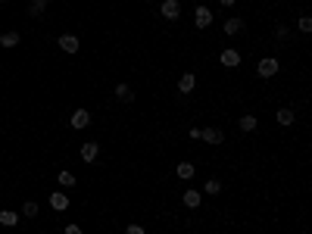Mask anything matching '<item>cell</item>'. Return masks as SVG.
Returning a JSON list of instances; mask_svg holds the SVG:
<instances>
[{
	"label": "cell",
	"mask_w": 312,
	"mask_h": 234,
	"mask_svg": "<svg viewBox=\"0 0 312 234\" xmlns=\"http://www.w3.org/2000/svg\"><path fill=\"white\" fill-rule=\"evenodd\" d=\"M116 100H122V103H131L134 100V91L128 85H116Z\"/></svg>",
	"instance_id": "17"
},
{
	"label": "cell",
	"mask_w": 312,
	"mask_h": 234,
	"mask_svg": "<svg viewBox=\"0 0 312 234\" xmlns=\"http://www.w3.org/2000/svg\"><path fill=\"white\" fill-rule=\"evenodd\" d=\"M218 3H222V6H234V3H238V0H218Z\"/></svg>",
	"instance_id": "27"
},
{
	"label": "cell",
	"mask_w": 312,
	"mask_h": 234,
	"mask_svg": "<svg viewBox=\"0 0 312 234\" xmlns=\"http://www.w3.org/2000/svg\"><path fill=\"white\" fill-rule=\"evenodd\" d=\"M50 210H56V212H66V210H69V194H63V190L50 194Z\"/></svg>",
	"instance_id": "10"
},
{
	"label": "cell",
	"mask_w": 312,
	"mask_h": 234,
	"mask_svg": "<svg viewBox=\"0 0 312 234\" xmlns=\"http://www.w3.org/2000/svg\"><path fill=\"white\" fill-rule=\"evenodd\" d=\"M200 140H206V144H225V131L222 128H213V125H209V128H200Z\"/></svg>",
	"instance_id": "6"
},
{
	"label": "cell",
	"mask_w": 312,
	"mask_h": 234,
	"mask_svg": "<svg viewBox=\"0 0 312 234\" xmlns=\"http://www.w3.org/2000/svg\"><path fill=\"white\" fill-rule=\"evenodd\" d=\"M193 88H197V75H193V72H184L181 78H178V91H181V94H191Z\"/></svg>",
	"instance_id": "14"
},
{
	"label": "cell",
	"mask_w": 312,
	"mask_h": 234,
	"mask_svg": "<svg viewBox=\"0 0 312 234\" xmlns=\"http://www.w3.org/2000/svg\"><path fill=\"white\" fill-rule=\"evenodd\" d=\"M275 35H278V41H288V35H290V31H288V25H278V31H275Z\"/></svg>",
	"instance_id": "24"
},
{
	"label": "cell",
	"mask_w": 312,
	"mask_h": 234,
	"mask_svg": "<svg viewBox=\"0 0 312 234\" xmlns=\"http://www.w3.org/2000/svg\"><path fill=\"white\" fill-rule=\"evenodd\" d=\"M0 225H3V228H16V225H19V212L3 210V212H0Z\"/></svg>",
	"instance_id": "16"
},
{
	"label": "cell",
	"mask_w": 312,
	"mask_h": 234,
	"mask_svg": "<svg viewBox=\"0 0 312 234\" xmlns=\"http://www.w3.org/2000/svg\"><path fill=\"white\" fill-rule=\"evenodd\" d=\"M66 234H84V231L78 228V225H72V222H69V225H66Z\"/></svg>",
	"instance_id": "25"
},
{
	"label": "cell",
	"mask_w": 312,
	"mask_h": 234,
	"mask_svg": "<svg viewBox=\"0 0 312 234\" xmlns=\"http://www.w3.org/2000/svg\"><path fill=\"white\" fill-rule=\"evenodd\" d=\"M159 13H163V19L175 22V19H181V3L178 0H163V3H159Z\"/></svg>",
	"instance_id": "3"
},
{
	"label": "cell",
	"mask_w": 312,
	"mask_h": 234,
	"mask_svg": "<svg viewBox=\"0 0 312 234\" xmlns=\"http://www.w3.org/2000/svg\"><path fill=\"white\" fill-rule=\"evenodd\" d=\"M175 175H178V178H181V181H191V178H193V175H197V165H193L191 160H181L178 165H175Z\"/></svg>",
	"instance_id": "9"
},
{
	"label": "cell",
	"mask_w": 312,
	"mask_h": 234,
	"mask_svg": "<svg viewBox=\"0 0 312 234\" xmlns=\"http://www.w3.org/2000/svg\"><path fill=\"white\" fill-rule=\"evenodd\" d=\"M56 178H60V185H63V187H75V175H72L69 169H63L60 175H56Z\"/></svg>",
	"instance_id": "21"
},
{
	"label": "cell",
	"mask_w": 312,
	"mask_h": 234,
	"mask_svg": "<svg viewBox=\"0 0 312 234\" xmlns=\"http://www.w3.org/2000/svg\"><path fill=\"white\" fill-rule=\"evenodd\" d=\"M213 10H209V6H197V10H193V25H197V28H209V25H213Z\"/></svg>",
	"instance_id": "5"
},
{
	"label": "cell",
	"mask_w": 312,
	"mask_h": 234,
	"mask_svg": "<svg viewBox=\"0 0 312 234\" xmlns=\"http://www.w3.org/2000/svg\"><path fill=\"white\" fill-rule=\"evenodd\" d=\"M278 72H281V63H278L275 56H263V60L256 63V75H259V78H275Z\"/></svg>",
	"instance_id": "1"
},
{
	"label": "cell",
	"mask_w": 312,
	"mask_h": 234,
	"mask_svg": "<svg viewBox=\"0 0 312 234\" xmlns=\"http://www.w3.org/2000/svg\"><path fill=\"white\" fill-rule=\"evenodd\" d=\"M56 44H60V50H63V53H78L81 41L75 38V35H60V38H56Z\"/></svg>",
	"instance_id": "8"
},
{
	"label": "cell",
	"mask_w": 312,
	"mask_h": 234,
	"mask_svg": "<svg viewBox=\"0 0 312 234\" xmlns=\"http://www.w3.org/2000/svg\"><path fill=\"white\" fill-rule=\"evenodd\" d=\"M275 122H278V125H284V128H290V125L297 122V116H293L290 106H281V110L275 113Z\"/></svg>",
	"instance_id": "12"
},
{
	"label": "cell",
	"mask_w": 312,
	"mask_h": 234,
	"mask_svg": "<svg viewBox=\"0 0 312 234\" xmlns=\"http://www.w3.org/2000/svg\"><path fill=\"white\" fill-rule=\"evenodd\" d=\"M69 125H72V128H75V131H81V128H88V125H91V113H88V110H84V106H78V110H75V113L69 116Z\"/></svg>",
	"instance_id": "4"
},
{
	"label": "cell",
	"mask_w": 312,
	"mask_h": 234,
	"mask_svg": "<svg viewBox=\"0 0 312 234\" xmlns=\"http://www.w3.org/2000/svg\"><path fill=\"white\" fill-rule=\"evenodd\" d=\"M240 60H243V56H240V50H234V47H225L222 53H218V63H222L225 69H238Z\"/></svg>",
	"instance_id": "2"
},
{
	"label": "cell",
	"mask_w": 312,
	"mask_h": 234,
	"mask_svg": "<svg viewBox=\"0 0 312 234\" xmlns=\"http://www.w3.org/2000/svg\"><path fill=\"white\" fill-rule=\"evenodd\" d=\"M203 194H209V197H218V194H222V181H218V178H209L206 185H203Z\"/></svg>",
	"instance_id": "19"
},
{
	"label": "cell",
	"mask_w": 312,
	"mask_h": 234,
	"mask_svg": "<svg viewBox=\"0 0 312 234\" xmlns=\"http://www.w3.org/2000/svg\"><path fill=\"white\" fill-rule=\"evenodd\" d=\"M125 234H147V228H144V225H138V222H131L128 228H125Z\"/></svg>",
	"instance_id": "23"
},
{
	"label": "cell",
	"mask_w": 312,
	"mask_h": 234,
	"mask_svg": "<svg viewBox=\"0 0 312 234\" xmlns=\"http://www.w3.org/2000/svg\"><path fill=\"white\" fill-rule=\"evenodd\" d=\"M0 3H10V0H0Z\"/></svg>",
	"instance_id": "28"
},
{
	"label": "cell",
	"mask_w": 312,
	"mask_h": 234,
	"mask_svg": "<svg viewBox=\"0 0 312 234\" xmlns=\"http://www.w3.org/2000/svg\"><path fill=\"white\" fill-rule=\"evenodd\" d=\"M243 25H247V22H243L240 19V16H231V19H225V35H240V31H243Z\"/></svg>",
	"instance_id": "13"
},
{
	"label": "cell",
	"mask_w": 312,
	"mask_h": 234,
	"mask_svg": "<svg viewBox=\"0 0 312 234\" xmlns=\"http://www.w3.org/2000/svg\"><path fill=\"white\" fill-rule=\"evenodd\" d=\"M22 215H25V219H35V215H38V203H35V200H28V203L22 206Z\"/></svg>",
	"instance_id": "22"
},
{
	"label": "cell",
	"mask_w": 312,
	"mask_h": 234,
	"mask_svg": "<svg viewBox=\"0 0 312 234\" xmlns=\"http://www.w3.org/2000/svg\"><path fill=\"white\" fill-rule=\"evenodd\" d=\"M181 203L188 206V210H200V203H203V190H184L181 194Z\"/></svg>",
	"instance_id": "7"
},
{
	"label": "cell",
	"mask_w": 312,
	"mask_h": 234,
	"mask_svg": "<svg viewBox=\"0 0 312 234\" xmlns=\"http://www.w3.org/2000/svg\"><path fill=\"white\" fill-rule=\"evenodd\" d=\"M0 10H3V3H0Z\"/></svg>",
	"instance_id": "29"
},
{
	"label": "cell",
	"mask_w": 312,
	"mask_h": 234,
	"mask_svg": "<svg viewBox=\"0 0 312 234\" xmlns=\"http://www.w3.org/2000/svg\"><path fill=\"white\" fill-rule=\"evenodd\" d=\"M238 125H240V131H247V135H250V131H256V116H240V119H238Z\"/></svg>",
	"instance_id": "18"
},
{
	"label": "cell",
	"mask_w": 312,
	"mask_h": 234,
	"mask_svg": "<svg viewBox=\"0 0 312 234\" xmlns=\"http://www.w3.org/2000/svg\"><path fill=\"white\" fill-rule=\"evenodd\" d=\"M31 3H35V6H41V10H44V6L50 3V0H31Z\"/></svg>",
	"instance_id": "26"
},
{
	"label": "cell",
	"mask_w": 312,
	"mask_h": 234,
	"mask_svg": "<svg viewBox=\"0 0 312 234\" xmlns=\"http://www.w3.org/2000/svg\"><path fill=\"white\" fill-rule=\"evenodd\" d=\"M297 28L303 31V35H309V31H312V16H306V13H303L300 19H297Z\"/></svg>",
	"instance_id": "20"
},
{
	"label": "cell",
	"mask_w": 312,
	"mask_h": 234,
	"mask_svg": "<svg viewBox=\"0 0 312 234\" xmlns=\"http://www.w3.org/2000/svg\"><path fill=\"white\" fill-rule=\"evenodd\" d=\"M19 31H3V35H0V47L3 50H13V47H19Z\"/></svg>",
	"instance_id": "15"
},
{
	"label": "cell",
	"mask_w": 312,
	"mask_h": 234,
	"mask_svg": "<svg viewBox=\"0 0 312 234\" xmlns=\"http://www.w3.org/2000/svg\"><path fill=\"white\" fill-rule=\"evenodd\" d=\"M78 153H81V160H84V163H94L97 156H100V144L88 140V144H81V150H78Z\"/></svg>",
	"instance_id": "11"
}]
</instances>
